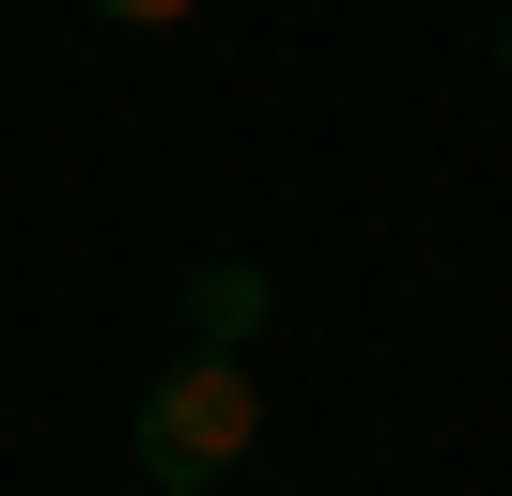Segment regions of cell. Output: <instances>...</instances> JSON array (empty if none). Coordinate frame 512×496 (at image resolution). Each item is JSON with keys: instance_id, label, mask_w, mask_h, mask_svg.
<instances>
[{"instance_id": "277c9868", "label": "cell", "mask_w": 512, "mask_h": 496, "mask_svg": "<svg viewBox=\"0 0 512 496\" xmlns=\"http://www.w3.org/2000/svg\"><path fill=\"white\" fill-rule=\"evenodd\" d=\"M497 78H512V16H497Z\"/></svg>"}, {"instance_id": "6da1fadb", "label": "cell", "mask_w": 512, "mask_h": 496, "mask_svg": "<svg viewBox=\"0 0 512 496\" xmlns=\"http://www.w3.org/2000/svg\"><path fill=\"white\" fill-rule=\"evenodd\" d=\"M249 434H264V388H249V357H218V341H187V357L140 388V481L156 496H202V481H233L249 465Z\"/></svg>"}, {"instance_id": "3957f363", "label": "cell", "mask_w": 512, "mask_h": 496, "mask_svg": "<svg viewBox=\"0 0 512 496\" xmlns=\"http://www.w3.org/2000/svg\"><path fill=\"white\" fill-rule=\"evenodd\" d=\"M94 16H109V31H187L202 0H94Z\"/></svg>"}, {"instance_id": "7a4b0ae2", "label": "cell", "mask_w": 512, "mask_h": 496, "mask_svg": "<svg viewBox=\"0 0 512 496\" xmlns=\"http://www.w3.org/2000/svg\"><path fill=\"white\" fill-rule=\"evenodd\" d=\"M249 326H264V264H187V341L249 357Z\"/></svg>"}]
</instances>
